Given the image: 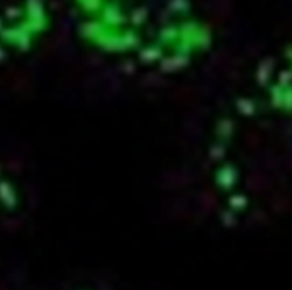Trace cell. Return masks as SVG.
Instances as JSON below:
<instances>
[{
    "label": "cell",
    "instance_id": "1",
    "mask_svg": "<svg viewBox=\"0 0 292 290\" xmlns=\"http://www.w3.org/2000/svg\"><path fill=\"white\" fill-rule=\"evenodd\" d=\"M208 171L221 209L236 217L292 191V55L267 63L217 121Z\"/></svg>",
    "mask_w": 292,
    "mask_h": 290
},
{
    "label": "cell",
    "instance_id": "2",
    "mask_svg": "<svg viewBox=\"0 0 292 290\" xmlns=\"http://www.w3.org/2000/svg\"><path fill=\"white\" fill-rule=\"evenodd\" d=\"M80 33L101 53L145 70L186 67L203 41L180 0H75Z\"/></svg>",
    "mask_w": 292,
    "mask_h": 290
},
{
    "label": "cell",
    "instance_id": "3",
    "mask_svg": "<svg viewBox=\"0 0 292 290\" xmlns=\"http://www.w3.org/2000/svg\"><path fill=\"white\" fill-rule=\"evenodd\" d=\"M58 0H0V62L31 52L53 24Z\"/></svg>",
    "mask_w": 292,
    "mask_h": 290
},
{
    "label": "cell",
    "instance_id": "4",
    "mask_svg": "<svg viewBox=\"0 0 292 290\" xmlns=\"http://www.w3.org/2000/svg\"><path fill=\"white\" fill-rule=\"evenodd\" d=\"M27 210V190L21 174L0 159V247L19 231Z\"/></svg>",
    "mask_w": 292,
    "mask_h": 290
},
{
    "label": "cell",
    "instance_id": "5",
    "mask_svg": "<svg viewBox=\"0 0 292 290\" xmlns=\"http://www.w3.org/2000/svg\"><path fill=\"white\" fill-rule=\"evenodd\" d=\"M60 290H93V288H60Z\"/></svg>",
    "mask_w": 292,
    "mask_h": 290
}]
</instances>
